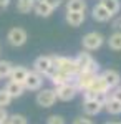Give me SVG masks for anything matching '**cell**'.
<instances>
[{
	"mask_svg": "<svg viewBox=\"0 0 121 124\" xmlns=\"http://www.w3.org/2000/svg\"><path fill=\"white\" fill-rule=\"evenodd\" d=\"M35 101H37V104L42 106V108H52V106L56 103V93H55V89H50V88L38 89Z\"/></svg>",
	"mask_w": 121,
	"mask_h": 124,
	"instance_id": "cell-6",
	"label": "cell"
},
{
	"mask_svg": "<svg viewBox=\"0 0 121 124\" xmlns=\"http://www.w3.org/2000/svg\"><path fill=\"white\" fill-rule=\"evenodd\" d=\"M47 124H66V123H65V117H63V116H60V114H52V116H48Z\"/></svg>",
	"mask_w": 121,
	"mask_h": 124,
	"instance_id": "cell-26",
	"label": "cell"
},
{
	"mask_svg": "<svg viewBox=\"0 0 121 124\" xmlns=\"http://www.w3.org/2000/svg\"><path fill=\"white\" fill-rule=\"evenodd\" d=\"M5 91L12 96V99L13 98H20V96L25 93V88L23 85H20V83H15V81H9L7 86H5Z\"/></svg>",
	"mask_w": 121,
	"mask_h": 124,
	"instance_id": "cell-16",
	"label": "cell"
},
{
	"mask_svg": "<svg viewBox=\"0 0 121 124\" xmlns=\"http://www.w3.org/2000/svg\"><path fill=\"white\" fill-rule=\"evenodd\" d=\"M50 81L53 83V86H61L65 85V83H71L73 81V76H70V75H66V73H61V71H55L52 76H50Z\"/></svg>",
	"mask_w": 121,
	"mask_h": 124,
	"instance_id": "cell-17",
	"label": "cell"
},
{
	"mask_svg": "<svg viewBox=\"0 0 121 124\" xmlns=\"http://www.w3.org/2000/svg\"><path fill=\"white\" fill-rule=\"evenodd\" d=\"M116 124H121V123H116Z\"/></svg>",
	"mask_w": 121,
	"mask_h": 124,
	"instance_id": "cell-36",
	"label": "cell"
},
{
	"mask_svg": "<svg viewBox=\"0 0 121 124\" xmlns=\"http://www.w3.org/2000/svg\"><path fill=\"white\" fill-rule=\"evenodd\" d=\"M33 12L37 13L38 17H43V18H47V17H50V15L53 13V10L50 8L45 2H42V0H40V2H37V3L33 5Z\"/></svg>",
	"mask_w": 121,
	"mask_h": 124,
	"instance_id": "cell-18",
	"label": "cell"
},
{
	"mask_svg": "<svg viewBox=\"0 0 121 124\" xmlns=\"http://www.w3.org/2000/svg\"><path fill=\"white\" fill-rule=\"evenodd\" d=\"M33 71L40 73L42 76L50 78L53 73H55V65H53V58L52 56H38L35 61H33Z\"/></svg>",
	"mask_w": 121,
	"mask_h": 124,
	"instance_id": "cell-2",
	"label": "cell"
},
{
	"mask_svg": "<svg viewBox=\"0 0 121 124\" xmlns=\"http://www.w3.org/2000/svg\"><path fill=\"white\" fill-rule=\"evenodd\" d=\"M113 27L118 30V31H121V17H118V18L113 22Z\"/></svg>",
	"mask_w": 121,
	"mask_h": 124,
	"instance_id": "cell-32",
	"label": "cell"
},
{
	"mask_svg": "<svg viewBox=\"0 0 121 124\" xmlns=\"http://www.w3.org/2000/svg\"><path fill=\"white\" fill-rule=\"evenodd\" d=\"M12 68L13 65L7 61V60H0V79H3V78H9L10 73H12Z\"/></svg>",
	"mask_w": 121,
	"mask_h": 124,
	"instance_id": "cell-23",
	"label": "cell"
},
{
	"mask_svg": "<svg viewBox=\"0 0 121 124\" xmlns=\"http://www.w3.org/2000/svg\"><path fill=\"white\" fill-rule=\"evenodd\" d=\"M42 2H45L52 10H56L60 5H61V0H42Z\"/></svg>",
	"mask_w": 121,
	"mask_h": 124,
	"instance_id": "cell-28",
	"label": "cell"
},
{
	"mask_svg": "<svg viewBox=\"0 0 121 124\" xmlns=\"http://www.w3.org/2000/svg\"><path fill=\"white\" fill-rule=\"evenodd\" d=\"M103 108L110 113V114H113V116H118V114H121V103L120 101H116V99H113V98H106V101L103 103Z\"/></svg>",
	"mask_w": 121,
	"mask_h": 124,
	"instance_id": "cell-15",
	"label": "cell"
},
{
	"mask_svg": "<svg viewBox=\"0 0 121 124\" xmlns=\"http://www.w3.org/2000/svg\"><path fill=\"white\" fill-rule=\"evenodd\" d=\"M110 98H113V99H116V101L121 103V88H114V91L110 93Z\"/></svg>",
	"mask_w": 121,
	"mask_h": 124,
	"instance_id": "cell-30",
	"label": "cell"
},
{
	"mask_svg": "<svg viewBox=\"0 0 121 124\" xmlns=\"http://www.w3.org/2000/svg\"><path fill=\"white\" fill-rule=\"evenodd\" d=\"M32 2H33V3H37V2H40V0H32Z\"/></svg>",
	"mask_w": 121,
	"mask_h": 124,
	"instance_id": "cell-34",
	"label": "cell"
},
{
	"mask_svg": "<svg viewBox=\"0 0 121 124\" xmlns=\"http://www.w3.org/2000/svg\"><path fill=\"white\" fill-rule=\"evenodd\" d=\"M75 61H76V66H78L80 71H93V73H98V63L93 60V56L88 51L78 53V56L75 58Z\"/></svg>",
	"mask_w": 121,
	"mask_h": 124,
	"instance_id": "cell-4",
	"label": "cell"
},
{
	"mask_svg": "<svg viewBox=\"0 0 121 124\" xmlns=\"http://www.w3.org/2000/svg\"><path fill=\"white\" fill-rule=\"evenodd\" d=\"M100 3H101V5L108 10L111 15L120 13V10H121V2H120V0H100Z\"/></svg>",
	"mask_w": 121,
	"mask_h": 124,
	"instance_id": "cell-20",
	"label": "cell"
},
{
	"mask_svg": "<svg viewBox=\"0 0 121 124\" xmlns=\"http://www.w3.org/2000/svg\"><path fill=\"white\" fill-rule=\"evenodd\" d=\"M7 119H9V113L5 108H0V124H7Z\"/></svg>",
	"mask_w": 121,
	"mask_h": 124,
	"instance_id": "cell-29",
	"label": "cell"
},
{
	"mask_svg": "<svg viewBox=\"0 0 121 124\" xmlns=\"http://www.w3.org/2000/svg\"><path fill=\"white\" fill-rule=\"evenodd\" d=\"M7 124H28V123H27V117H25V116H22V114H12V116H9Z\"/></svg>",
	"mask_w": 121,
	"mask_h": 124,
	"instance_id": "cell-24",
	"label": "cell"
},
{
	"mask_svg": "<svg viewBox=\"0 0 121 124\" xmlns=\"http://www.w3.org/2000/svg\"><path fill=\"white\" fill-rule=\"evenodd\" d=\"M33 2L32 0H17V10L20 13H30L33 10Z\"/></svg>",
	"mask_w": 121,
	"mask_h": 124,
	"instance_id": "cell-22",
	"label": "cell"
},
{
	"mask_svg": "<svg viewBox=\"0 0 121 124\" xmlns=\"http://www.w3.org/2000/svg\"><path fill=\"white\" fill-rule=\"evenodd\" d=\"M108 46L111 48V50H114V51H120L121 50V31H114L113 35H110Z\"/></svg>",
	"mask_w": 121,
	"mask_h": 124,
	"instance_id": "cell-21",
	"label": "cell"
},
{
	"mask_svg": "<svg viewBox=\"0 0 121 124\" xmlns=\"http://www.w3.org/2000/svg\"><path fill=\"white\" fill-rule=\"evenodd\" d=\"M103 43H104V37L98 31H90L81 38V46L86 51H96L103 46Z\"/></svg>",
	"mask_w": 121,
	"mask_h": 124,
	"instance_id": "cell-3",
	"label": "cell"
},
{
	"mask_svg": "<svg viewBox=\"0 0 121 124\" xmlns=\"http://www.w3.org/2000/svg\"><path fill=\"white\" fill-rule=\"evenodd\" d=\"M104 124H116V123H111V121H108V123H104Z\"/></svg>",
	"mask_w": 121,
	"mask_h": 124,
	"instance_id": "cell-33",
	"label": "cell"
},
{
	"mask_svg": "<svg viewBox=\"0 0 121 124\" xmlns=\"http://www.w3.org/2000/svg\"><path fill=\"white\" fill-rule=\"evenodd\" d=\"M53 58V65H55L56 71H61V73H66L70 76H75L80 70L76 66V61L75 58H68V56H52Z\"/></svg>",
	"mask_w": 121,
	"mask_h": 124,
	"instance_id": "cell-1",
	"label": "cell"
},
{
	"mask_svg": "<svg viewBox=\"0 0 121 124\" xmlns=\"http://www.w3.org/2000/svg\"><path fill=\"white\" fill-rule=\"evenodd\" d=\"M10 103H12V96L5 91V88L0 89V108H7Z\"/></svg>",
	"mask_w": 121,
	"mask_h": 124,
	"instance_id": "cell-25",
	"label": "cell"
},
{
	"mask_svg": "<svg viewBox=\"0 0 121 124\" xmlns=\"http://www.w3.org/2000/svg\"><path fill=\"white\" fill-rule=\"evenodd\" d=\"M28 40V35L27 31L23 28H20V27H13V28L9 30V33H7V41H9L12 46L18 48V46H23L25 43H27Z\"/></svg>",
	"mask_w": 121,
	"mask_h": 124,
	"instance_id": "cell-5",
	"label": "cell"
},
{
	"mask_svg": "<svg viewBox=\"0 0 121 124\" xmlns=\"http://www.w3.org/2000/svg\"><path fill=\"white\" fill-rule=\"evenodd\" d=\"M10 2H12V0H0V10H5V8H9Z\"/></svg>",
	"mask_w": 121,
	"mask_h": 124,
	"instance_id": "cell-31",
	"label": "cell"
},
{
	"mask_svg": "<svg viewBox=\"0 0 121 124\" xmlns=\"http://www.w3.org/2000/svg\"><path fill=\"white\" fill-rule=\"evenodd\" d=\"M86 0H66V12H85Z\"/></svg>",
	"mask_w": 121,
	"mask_h": 124,
	"instance_id": "cell-19",
	"label": "cell"
},
{
	"mask_svg": "<svg viewBox=\"0 0 121 124\" xmlns=\"http://www.w3.org/2000/svg\"><path fill=\"white\" fill-rule=\"evenodd\" d=\"M73 124H95L88 116H78V117H75Z\"/></svg>",
	"mask_w": 121,
	"mask_h": 124,
	"instance_id": "cell-27",
	"label": "cell"
},
{
	"mask_svg": "<svg viewBox=\"0 0 121 124\" xmlns=\"http://www.w3.org/2000/svg\"><path fill=\"white\" fill-rule=\"evenodd\" d=\"M101 78L106 81V85L110 88H118V85L121 83V75L116 71V70H104L101 73Z\"/></svg>",
	"mask_w": 121,
	"mask_h": 124,
	"instance_id": "cell-11",
	"label": "cell"
},
{
	"mask_svg": "<svg viewBox=\"0 0 121 124\" xmlns=\"http://www.w3.org/2000/svg\"><path fill=\"white\" fill-rule=\"evenodd\" d=\"M55 93H56V99H60V101H71L76 96L78 89L75 88L73 83H65L61 86H56Z\"/></svg>",
	"mask_w": 121,
	"mask_h": 124,
	"instance_id": "cell-7",
	"label": "cell"
},
{
	"mask_svg": "<svg viewBox=\"0 0 121 124\" xmlns=\"http://www.w3.org/2000/svg\"><path fill=\"white\" fill-rule=\"evenodd\" d=\"M0 53H2V45H0Z\"/></svg>",
	"mask_w": 121,
	"mask_h": 124,
	"instance_id": "cell-35",
	"label": "cell"
},
{
	"mask_svg": "<svg viewBox=\"0 0 121 124\" xmlns=\"http://www.w3.org/2000/svg\"><path fill=\"white\" fill-rule=\"evenodd\" d=\"M83 113L85 116H88V117H91V116H96L101 113L103 109V103L101 101H98V99H88V101H83Z\"/></svg>",
	"mask_w": 121,
	"mask_h": 124,
	"instance_id": "cell-9",
	"label": "cell"
},
{
	"mask_svg": "<svg viewBox=\"0 0 121 124\" xmlns=\"http://www.w3.org/2000/svg\"><path fill=\"white\" fill-rule=\"evenodd\" d=\"M90 91H95V93H101V94H108V91L111 89L110 86L106 85V81L101 78V75H96L93 79V83L90 85V88H88Z\"/></svg>",
	"mask_w": 121,
	"mask_h": 124,
	"instance_id": "cell-12",
	"label": "cell"
},
{
	"mask_svg": "<svg viewBox=\"0 0 121 124\" xmlns=\"http://www.w3.org/2000/svg\"><path fill=\"white\" fill-rule=\"evenodd\" d=\"M91 17H93L95 22H100V23H104V22H108V20H111V13L108 12V10L103 7L101 3L98 2L96 5L93 7V10H91Z\"/></svg>",
	"mask_w": 121,
	"mask_h": 124,
	"instance_id": "cell-10",
	"label": "cell"
},
{
	"mask_svg": "<svg viewBox=\"0 0 121 124\" xmlns=\"http://www.w3.org/2000/svg\"><path fill=\"white\" fill-rule=\"evenodd\" d=\"M27 75H28V70L25 66H13L9 78H10V81H15V83L23 85V81H25Z\"/></svg>",
	"mask_w": 121,
	"mask_h": 124,
	"instance_id": "cell-14",
	"label": "cell"
},
{
	"mask_svg": "<svg viewBox=\"0 0 121 124\" xmlns=\"http://www.w3.org/2000/svg\"><path fill=\"white\" fill-rule=\"evenodd\" d=\"M65 20L70 27H80L85 22V12H66Z\"/></svg>",
	"mask_w": 121,
	"mask_h": 124,
	"instance_id": "cell-13",
	"label": "cell"
},
{
	"mask_svg": "<svg viewBox=\"0 0 121 124\" xmlns=\"http://www.w3.org/2000/svg\"><path fill=\"white\" fill-rule=\"evenodd\" d=\"M42 86H43V76L37 71H28L27 78L23 81V88L28 91H38L42 89Z\"/></svg>",
	"mask_w": 121,
	"mask_h": 124,
	"instance_id": "cell-8",
	"label": "cell"
}]
</instances>
